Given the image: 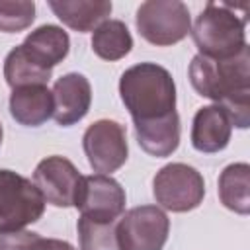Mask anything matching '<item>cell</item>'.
<instances>
[{
    "label": "cell",
    "instance_id": "cell-3",
    "mask_svg": "<svg viewBox=\"0 0 250 250\" xmlns=\"http://www.w3.org/2000/svg\"><path fill=\"white\" fill-rule=\"evenodd\" d=\"M191 37L199 55L223 61L246 47V18H240L229 4L207 2L195 18Z\"/></svg>",
    "mask_w": 250,
    "mask_h": 250
},
{
    "label": "cell",
    "instance_id": "cell-23",
    "mask_svg": "<svg viewBox=\"0 0 250 250\" xmlns=\"http://www.w3.org/2000/svg\"><path fill=\"white\" fill-rule=\"evenodd\" d=\"M2 137H4V131H2V123H0V145H2Z\"/></svg>",
    "mask_w": 250,
    "mask_h": 250
},
{
    "label": "cell",
    "instance_id": "cell-15",
    "mask_svg": "<svg viewBox=\"0 0 250 250\" xmlns=\"http://www.w3.org/2000/svg\"><path fill=\"white\" fill-rule=\"evenodd\" d=\"M53 14L74 31H94L111 14V2L107 0H49Z\"/></svg>",
    "mask_w": 250,
    "mask_h": 250
},
{
    "label": "cell",
    "instance_id": "cell-11",
    "mask_svg": "<svg viewBox=\"0 0 250 250\" xmlns=\"http://www.w3.org/2000/svg\"><path fill=\"white\" fill-rule=\"evenodd\" d=\"M53 119L62 125L70 127L86 117L92 104V86L84 74L68 72L62 74L53 86Z\"/></svg>",
    "mask_w": 250,
    "mask_h": 250
},
{
    "label": "cell",
    "instance_id": "cell-1",
    "mask_svg": "<svg viewBox=\"0 0 250 250\" xmlns=\"http://www.w3.org/2000/svg\"><path fill=\"white\" fill-rule=\"evenodd\" d=\"M193 90L221 105L238 129L250 125V51L248 45L234 57L215 61L195 55L189 62Z\"/></svg>",
    "mask_w": 250,
    "mask_h": 250
},
{
    "label": "cell",
    "instance_id": "cell-8",
    "mask_svg": "<svg viewBox=\"0 0 250 250\" xmlns=\"http://www.w3.org/2000/svg\"><path fill=\"white\" fill-rule=\"evenodd\" d=\"M82 148L92 170L109 176L127 162V131L113 119H98L84 131Z\"/></svg>",
    "mask_w": 250,
    "mask_h": 250
},
{
    "label": "cell",
    "instance_id": "cell-17",
    "mask_svg": "<svg viewBox=\"0 0 250 250\" xmlns=\"http://www.w3.org/2000/svg\"><path fill=\"white\" fill-rule=\"evenodd\" d=\"M219 199L221 203L238 213H250V166L246 162L229 164L219 176Z\"/></svg>",
    "mask_w": 250,
    "mask_h": 250
},
{
    "label": "cell",
    "instance_id": "cell-22",
    "mask_svg": "<svg viewBox=\"0 0 250 250\" xmlns=\"http://www.w3.org/2000/svg\"><path fill=\"white\" fill-rule=\"evenodd\" d=\"M35 20V2L16 0L0 2V31L18 33L27 29Z\"/></svg>",
    "mask_w": 250,
    "mask_h": 250
},
{
    "label": "cell",
    "instance_id": "cell-20",
    "mask_svg": "<svg viewBox=\"0 0 250 250\" xmlns=\"http://www.w3.org/2000/svg\"><path fill=\"white\" fill-rule=\"evenodd\" d=\"M78 240H80V250H121L115 236V223H98L80 217Z\"/></svg>",
    "mask_w": 250,
    "mask_h": 250
},
{
    "label": "cell",
    "instance_id": "cell-13",
    "mask_svg": "<svg viewBox=\"0 0 250 250\" xmlns=\"http://www.w3.org/2000/svg\"><path fill=\"white\" fill-rule=\"evenodd\" d=\"M23 53L41 68L53 70L59 62H62L70 51V39L68 33L53 23L39 25L21 43Z\"/></svg>",
    "mask_w": 250,
    "mask_h": 250
},
{
    "label": "cell",
    "instance_id": "cell-18",
    "mask_svg": "<svg viewBox=\"0 0 250 250\" xmlns=\"http://www.w3.org/2000/svg\"><path fill=\"white\" fill-rule=\"evenodd\" d=\"M133 37L121 20H105L92 33V51L104 61H119L129 55Z\"/></svg>",
    "mask_w": 250,
    "mask_h": 250
},
{
    "label": "cell",
    "instance_id": "cell-4",
    "mask_svg": "<svg viewBox=\"0 0 250 250\" xmlns=\"http://www.w3.org/2000/svg\"><path fill=\"white\" fill-rule=\"evenodd\" d=\"M139 35L156 47L180 43L191 31L189 10L180 0H146L135 16Z\"/></svg>",
    "mask_w": 250,
    "mask_h": 250
},
{
    "label": "cell",
    "instance_id": "cell-14",
    "mask_svg": "<svg viewBox=\"0 0 250 250\" xmlns=\"http://www.w3.org/2000/svg\"><path fill=\"white\" fill-rule=\"evenodd\" d=\"M53 92L47 84H29L12 90L10 115L23 127H39L53 117Z\"/></svg>",
    "mask_w": 250,
    "mask_h": 250
},
{
    "label": "cell",
    "instance_id": "cell-16",
    "mask_svg": "<svg viewBox=\"0 0 250 250\" xmlns=\"http://www.w3.org/2000/svg\"><path fill=\"white\" fill-rule=\"evenodd\" d=\"M135 135L146 154L156 158L170 156L180 145V115L174 111L160 119L139 121L135 123Z\"/></svg>",
    "mask_w": 250,
    "mask_h": 250
},
{
    "label": "cell",
    "instance_id": "cell-5",
    "mask_svg": "<svg viewBox=\"0 0 250 250\" xmlns=\"http://www.w3.org/2000/svg\"><path fill=\"white\" fill-rule=\"evenodd\" d=\"M45 213V199L35 184L12 170H0V232L23 230Z\"/></svg>",
    "mask_w": 250,
    "mask_h": 250
},
{
    "label": "cell",
    "instance_id": "cell-6",
    "mask_svg": "<svg viewBox=\"0 0 250 250\" xmlns=\"http://www.w3.org/2000/svg\"><path fill=\"white\" fill-rule=\"evenodd\" d=\"M152 195L162 209L188 213L203 203L205 182L193 166L172 162L162 166L152 178Z\"/></svg>",
    "mask_w": 250,
    "mask_h": 250
},
{
    "label": "cell",
    "instance_id": "cell-19",
    "mask_svg": "<svg viewBox=\"0 0 250 250\" xmlns=\"http://www.w3.org/2000/svg\"><path fill=\"white\" fill-rule=\"evenodd\" d=\"M53 70H45L37 66L21 49V45L14 47L4 61V78L8 86L20 88V86H29V84H47L51 80Z\"/></svg>",
    "mask_w": 250,
    "mask_h": 250
},
{
    "label": "cell",
    "instance_id": "cell-2",
    "mask_svg": "<svg viewBox=\"0 0 250 250\" xmlns=\"http://www.w3.org/2000/svg\"><path fill=\"white\" fill-rule=\"evenodd\" d=\"M119 96L133 123L152 121L176 111V84L172 74L156 62L129 66L119 78Z\"/></svg>",
    "mask_w": 250,
    "mask_h": 250
},
{
    "label": "cell",
    "instance_id": "cell-9",
    "mask_svg": "<svg viewBox=\"0 0 250 250\" xmlns=\"http://www.w3.org/2000/svg\"><path fill=\"white\" fill-rule=\"evenodd\" d=\"M74 207L80 217L98 223H115L125 211V189L105 174L82 176Z\"/></svg>",
    "mask_w": 250,
    "mask_h": 250
},
{
    "label": "cell",
    "instance_id": "cell-12",
    "mask_svg": "<svg viewBox=\"0 0 250 250\" xmlns=\"http://www.w3.org/2000/svg\"><path fill=\"white\" fill-rule=\"evenodd\" d=\"M230 133L232 123L221 105H203L195 111L191 123V145L195 150L205 154L219 152L229 145Z\"/></svg>",
    "mask_w": 250,
    "mask_h": 250
},
{
    "label": "cell",
    "instance_id": "cell-7",
    "mask_svg": "<svg viewBox=\"0 0 250 250\" xmlns=\"http://www.w3.org/2000/svg\"><path fill=\"white\" fill-rule=\"evenodd\" d=\"M170 232V219L156 205H141L125 211L115 223L121 250H162Z\"/></svg>",
    "mask_w": 250,
    "mask_h": 250
},
{
    "label": "cell",
    "instance_id": "cell-10",
    "mask_svg": "<svg viewBox=\"0 0 250 250\" xmlns=\"http://www.w3.org/2000/svg\"><path fill=\"white\" fill-rule=\"evenodd\" d=\"M80 182L82 174L76 166L59 154L43 158L33 172L35 188L41 191L45 203L55 207H74Z\"/></svg>",
    "mask_w": 250,
    "mask_h": 250
},
{
    "label": "cell",
    "instance_id": "cell-21",
    "mask_svg": "<svg viewBox=\"0 0 250 250\" xmlns=\"http://www.w3.org/2000/svg\"><path fill=\"white\" fill-rule=\"evenodd\" d=\"M0 250H76L61 238H45L31 230L0 232Z\"/></svg>",
    "mask_w": 250,
    "mask_h": 250
}]
</instances>
